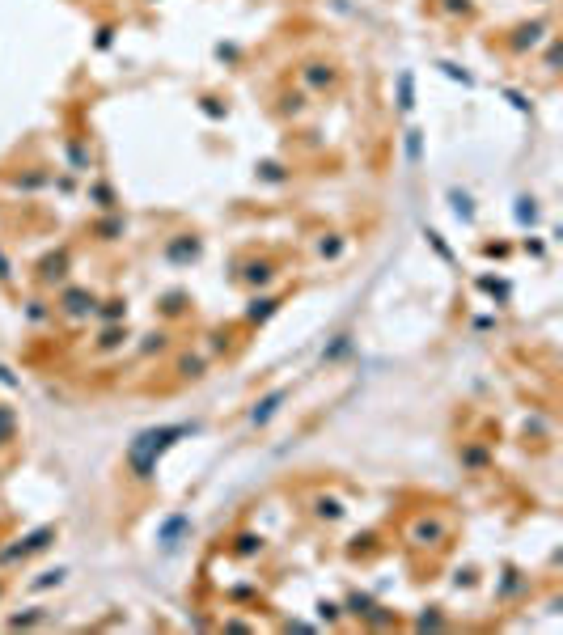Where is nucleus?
I'll use <instances>...</instances> for the list:
<instances>
[{
    "instance_id": "nucleus-4",
    "label": "nucleus",
    "mask_w": 563,
    "mask_h": 635,
    "mask_svg": "<svg viewBox=\"0 0 563 635\" xmlns=\"http://www.w3.org/2000/svg\"><path fill=\"white\" fill-rule=\"evenodd\" d=\"M187 529H191V521L182 517V512H174V517H165V521H161V529H157V542H161L165 551H174V547H178V538H182Z\"/></svg>"
},
{
    "instance_id": "nucleus-32",
    "label": "nucleus",
    "mask_w": 563,
    "mask_h": 635,
    "mask_svg": "<svg viewBox=\"0 0 563 635\" xmlns=\"http://www.w3.org/2000/svg\"><path fill=\"white\" fill-rule=\"evenodd\" d=\"M30 318H34V322H43V318H47V309H43V301H30V309H26Z\"/></svg>"
},
{
    "instance_id": "nucleus-15",
    "label": "nucleus",
    "mask_w": 563,
    "mask_h": 635,
    "mask_svg": "<svg viewBox=\"0 0 563 635\" xmlns=\"http://www.w3.org/2000/svg\"><path fill=\"white\" fill-rule=\"evenodd\" d=\"M123 339H128V331H119V326H106V331H102V339H97V348H102V352H110V348H119V344H123Z\"/></svg>"
},
{
    "instance_id": "nucleus-1",
    "label": "nucleus",
    "mask_w": 563,
    "mask_h": 635,
    "mask_svg": "<svg viewBox=\"0 0 563 635\" xmlns=\"http://www.w3.org/2000/svg\"><path fill=\"white\" fill-rule=\"evenodd\" d=\"M187 432H195V424L187 428V424H169V428H149V432H140L136 441L128 445V466L136 470V479H153V470H157V457L178 441V436H187Z\"/></svg>"
},
{
    "instance_id": "nucleus-25",
    "label": "nucleus",
    "mask_w": 563,
    "mask_h": 635,
    "mask_svg": "<svg viewBox=\"0 0 563 635\" xmlns=\"http://www.w3.org/2000/svg\"><path fill=\"white\" fill-rule=\"evenodd\" d=\"M60 580H64V572H60V568H56V572H43V576L34 580V589H51V584H60Z\"/></svg>"
},
{
    "instance_id": "nucleus-22",
    "label": "nucleus",
    "mask_w": 563,
    "mask_h": 635,
    "mask_svg": "<svg viewBox=\"0 0 563 635\" xmlns=\"http://www.w3.org/2000/svg\"><path fill=\"white\" fill-rule=\"evenodd\" d=\"M68 161L77 165V169H89V153L81 149V144H68Z\"/></svg>"
},
{
    "instance_id": "nucleus-16",
    "label": "nucleus",
    "mask_w": 563,
    "mask_h": 635,
    "mask_svg": "<svg viewBox=\"0 0 563 635\" xmlns=\"http://www.w3.org/2000/svg\"><path fill=\"white\" fill-rule=\"evenodd\" d=\"M13 428H17L13 411H9V407H0V445H9V441H13Z\"/></svg>"
},
{
    "instance_id": "nucleus-19",
    "label": "nucleus",
    "mask_w": 563,
    "mask_h": 635,
    "mask_svg": "<svg viewBox=\"0 0 563 635\" xmlns=\"http://www.w3.org/2000/svg\"><path fill=\"white\" fill-rule=\"evenodd\" d=\"M517 221H521V225H538V208H534V200H517Z\"/></svg>"
},
{
    "instance_id": "nucleus-23",
    "label": "nucleus",
    "mask_w": 563,
    "mask_h": 635,
    "mask_svg": "<svg viewBox=\"0 0 563 635\" xmlns=\"http://www.w3.org/2000/svg\"><path fill=\"white\" fill-rule=\"evenodd\" d=\"M259 547H263V542L254 538V534H241V538H237V547H233V551H237V555H254Z\"/></svg>"
},
{
    "instance_id": "nucleus-6",
    "label": "nucleus",
    "mask_w": 563,
    "mask_h": 635,
    "mask_svg": "<svg viewBox=\"0 0 563 635\" xmlns=\"http://www.w3.org/2000/svg\"><path fill=\"white\" fill-rule=\"evenodd\" d=\"M64 309H68L72 318H85V313L97 309V301H93V292H85V288H68V292H64Z\"/></svg>"
},
{
    "instance_id": "nucleus-11",
    "label": "nucleus",
    "mask_w": 563,
    "mask_h": 635,
    "mask_svg": "<svg viewBox=\"0 0 563 635\" xmlns=\"http://www.w3.org/2000/svg\"><path fill=\"white\" fill-rule=\"evenodd\" d=\"M272 313H276V301H272V297H254V301H250V309H246L250 322H267Z\"/></svg>"
},
{
    "instance_id": "nucleus-29",
    "label": "nucleus",
    "mask_w": 563,
    "mask_h": 635,
    "mask_svg": "<svg viewBox=\"0 0 563 635\" xmlns=\"http://www.w3.org/2000/svg\"><path fill=\"white\" fill-rule=\"evenodd\" d=\"M521 589V580H517V572H508V580H504V589H500V597H512Z\"/></svg>"
},
{
    "instance_id": "nucleus-14",
    "label": "nucleus",
    "mask_w": 563,
    "mask_h": 635,
    "mask_svg": "<svg viewBox=\"0 0 563 635\" xmlns=\"http://www.w3.org/2000/svg\"><path fill=\"white\" fill-rule=\"evenodd\" d=\"M204 364H208L204 356H182V360H178V373H182V377H204Z\"/></svg>"
},
{
    "instance_id": "nucleus-21",
    "label": "nucleus",
    "mask_w": 563,
    "mask_h": 635,
    "mask_svg": "<svg viewBox=\"0 0 563 635\" xmlns=\"http://www.w3.org/2000/svg\"><path fill=\"white\" fill-rule=\"evenodd\" d=\"M119 233H123V221H102V225H97V237H102V241H115Z\"/></svg>"
},
{
    "instance_id": "nucleus-18",
    "label": "nucleus",
    "mask_w": 563,
    "mask_h": 635,
    "mask_svg": "<svg viewBox=\"0 0 563 635\" xmlns=\"http://www.w3.org/2000/svg\"><path fill=\"white\" fill-rule=\"evenodd\" d=\"M272 276H276V272H272V263H250V272H246L250 284H267Z\"/></svg>"
},
{
    "instance_id": "nucleus-10",
    "label": "nucleus",
    "mask_w": 563,
    "mask_h": 635,
    "mask_svg": "<svg viewBox=\"0 0 563 635\" xmlns=\"http://www.w3.org/2000/svg\"><path fill=\"white\" fill-rule=\"evenodd\" d=\"M64 267H68V250H60V254H51L43 263V280L51 284V280H64Z\"/></svg>"
},
{
    "instance_id": "nucleus-17",
    "label": "nucleus",
    "mask_w": 563,
    "mask_h": 635,
    "mask_svg": "<svg viewBox=\"0 0 563 635\" xmlns=\"http://www.w3.org/2000/svg\"><path fill=\"white\" fill-rule=\"evenodd\" d=\"M420 149H424V136L411 128V132H407V161H411V165H420Z\"/></svg>"
},
{
    "instance_id": "nucleus-9",
    "label": "nucleus",
    "mask_w": 563,
    "mask_h": 635,
    "mask_svg": "<svg viewBox=\"0 0 563 635\" xmlns=\"http://www.w3.org/2000/svg\"><path fill=\"white\" fill-rule=\"evenodd\" d=\"M411 106H415V77L398 72V110H411Z\"/></svg>"
},
{
    "instance_id": "nucleus-27",
    "label": "nucleus",
    "mask_w": 563,
    "mask_h": 635,
    "mask_svg": "<svg viewBox=\"0 0 563 635\" xmlns=\"http://www.w3.org/2000/svg\"><path fill=\"white\" fill-rule=\"evenodd\" d=\"M93 200H97V208H115V195H110V187H93Z\"/></svg>"
},
{
    "instance_id": "nucleus-30",
    "label": "nucleus",
    "mask_w": 563,
    "mask_h": 635,
    "mask_svg": "<svg viewBox=\"0 0 563 635\" xmlns=\"http://www.w3.org/2000/svg\"><path fill=\"white\" fill-rule=\"evenodd\" d=\"M0 280H5V284L13 280V263H9V254H5V250H0Z\"/></svg>"
},
{
    "instance_id": "nucleus-12",
    "label": "nucleus",
    "mask_w": 563,
    "mask_h": 635,
    "mask_svg": "<svg viewBox=\"0 0 563 635\" xmlns=\"http://www.w3.org/2000/svg\"><path fill=\"white\" fill-rule=\"evenodd\" d=\"M318 517H326V521H339V517H344V504H339L335 496H318Z\"/></svg>"
},
{
    "instance_id": "nucleus-5",
    "label": "nucleus",
    "mask_w": 563,
    "mask_h": 635,
    "mask_svg": "<svg viewBox=\"0 0 563 635\" xmlns=\"http://www.w3.org/2000/svg\"><path fill=\"white\" fill-rule=\"evenodd\" d=\"M542 34H547V21H529V26L512 30L508 47H512V51H525V47H538V38H542Z\"/></svg>"
},
{
    "instance_id": "nucleus-7",
    "label": "nucleus",
    "mask_w": 563,
    "mask_h": 635,
    "mask_svg": "<svg viewBox=\"0 0 563 635\" xmlns=\"http://www.w3.org/2000/svg\"><path fill=\"white\" fill-rule=\"evenodd\" d=\"M165 254L174 259V263H187V259H195V254H200V241H195L191 233H178V237L165 246Z\"/></svg>"
},
{
    "instance_id": "nucleus-8",
    "label": "nucleus",
    "mask_w": 563,
    "mask_h": 635,
    "mask_svg": "<svg viewBox=\"0 0 563 635\" xmlns=\"http://www.w3.org/2000/svg\"><path fill=\"white\" fill-rule=\"evenodd\" d=\"M305 81H309L313 89H322V85L335 81V68H331V64H305Z\"/></svg>"
},
{
    "instance_id": "nucleus-2",
    "label": "nucleus",
    "mask_w": 563,
    "mask_h": 635,
    "mask_svg": "<svg viewBox=\"0 0 563 635\" xmlns=\"http://www.w3.org/2000/svg\"><path fill=\"white\" fill-rule=\"evenodd\" d=\"M445 538H449V525L440 521V517H424V521L411 525V542L415 547H440Z\"/></svg>"
},
{
    "instance_id": "nucleus-13",
    "label": "nucleus",
    "mask_w": 563,
    "mask_h": 635,
    "mask_svg": "<svg viewBox=\"0 0 563 635\" xmlns=\"http://www.w3.org/2000/svg\"><path fill=\"white\" fill-rule=\"evenodd\" d=\"M449 204H453V212L462 216V221H475V208H470V195H462V191H449Z\"/></svg>"
},
{
    "instance_id": "nucleus-33",
    "label": "nucleus",
    "mask_w": 563,
    "mask_h": 635,
    "mask_svg": "<svg viewBox=\"0 0 563 635\" xmlns=\"http://www.w3.org/2000/svg\"><path fill=\"white\" fill-rule=\"evenodd\" d=\"M339 250H344V241H339V237H335V241H322V254H331V259H335Z\"/></svg>"
},
{
    "instance_id": "nucleus-31",
    "label": "nucleus",
    "mask_w": 563,
    "mask_h": 635,
    "mask_svg": "<svg viewBox=\"0 0 563 635\" xmlns=\"http://www.w3.org/2000/svg\"><path fill=\"white\" fill-rule=\"evenodd\" d=\"M466 462H470V466H483L487 453H483V449H466Z\"/></svg>"
},
{
    "instance_id": "nucleus-3",
    "label": "nucleus",
    "mask_w": 563,
    "mask_h": 635,
    "mask_svg": "<svg viewBox=\"0 0 563 635\" xmlns=\"http://www.w3.org/2000/svg\"><path fill=\"white\" fill-rule=\"evenodd\" d=\"M284 403H288V390L280 385V390H272V394H267V398H259V403H254V411H250V424H254V428L272 424L276 415H280V407H284Z\"/></svg>"
},
{
    "instance_id": "nucleus-28",
    "label": "nucleus",
    "mask_w": 563,
    "mask_h": 635,
    "mask_svg": "<svg viewBox=\"0 0 563 635\" xmlns=\"http://www.w3.org/2000/svg\"><path fill=\"white\" fill-rule=\"evenodd\" d=\"M479 288H487L492 297H508V284H496V280H479Z\"/></svg>"
},
{
    "instance_id": "nucleus-24",
    "label": "nucleus",
    "mask_w": 563,
    "mask_h": 635,
    "mask_svg": "<svg viewBox=\"0 0 563 635\" xmlns=\"http://www.w3.org/2000/svg\"><path fill=\"white\" fill-rule=\"evenodd\" d=\"M259 178H267V182H280V178H284V165H276V161L259 165Z\"/></svg>"
},
{
    "instance_id": "nucleus-26",
    "label": "nucleus",
    "mask_w": 563,
    "mask_h": 635,
    "mask_svg": "<svg viewBox=\"0 0 563 635\" xmlns=\"http://www.w3.org/2000/svg\"><path fill=\"white\" fill-rule=\"evenodd\" d=\"M43 619V610H30V614H17V619H9V627H34Z\"/></svg>"
},
{
    "instance_id": "nucleus-20",
    "label": "nucleus",
    "mask_w": 563,
    "mask_h": 635,
    "mask_svg": "<svg viewBox=\"0 0 563 635\" xmlns=\"http://www.w3.org/2000/svg\"><path fill=\"white\" fill-rule=\"evenodd\" d=\"M106 318V322H119V318H128V301H106V309H97Z\"/></svg>"
}]
</instances>
